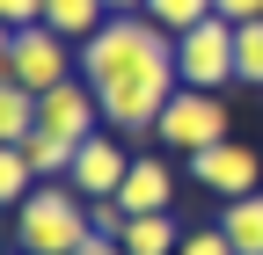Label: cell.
I'll use <instances>...</instances> for the list:
<instances>
[{
  "label": "cell",
  "instance_id": "obj_1",
  "mask_svg": "<svg viewBox=\"0 0 263 255\" xmlns=\"http://www.w3.org/2000/svg\"><path fill=\"white\" fill-rule=\"evenodd\" d=\"M81 80L95 88L110 132H154L168 95L183 88L176 73V37L146 15H110L95 37L81 44Z\"/></svg>",
  "mask_w": 263,
  "mask_h": 255
},
{
  "label": "cell",
  "instance_id": "obj_2",
  "mask_svg": "<svg viewBox=\"0 0 263 255\" xmlns=\"http://www.w3.org/2000/svg\"><path fill=\"white\" fill-rule=\"evenodd\" d=\"M8 219H15V248L22 255H73L95 233L88 226V197H81L73 182H37Z\"/></svg>",
  "mask_w": 263,
  "mask_h": 255
},
{
  "label": "cell",
  "instance_id": "obj_3",
  "mask_svg": "<svg viewBox=\"0 0 263 255\" xmlns=\"http://www.w3.org/2000/svg\"><path fill=\"white\" fill-rule=\"evenodd\" d=\"M161 146L168 153H205V146H219V139H234V117H227V102L219 95H205V88H176L168 95V110H161Z\"/></svg>",
  "mask_w": 263,
  "mask_h": 255
},
{
  "label": "cell",
  "instance_id": "obj_4",
  "mask_svg": "<svg viewBox=\"0 0 263 255\" xmlns=\"http://www.w3.org/2000/svg\"><path fill=\"white\" fill-rule=\"evenodd\" d=\"M176 73H183V88H205V95H219L227 80H241L234 73V22H197V29H183L176 37Z\"/></svg>",
  "mask_w": 263,
  "mask_h": 255
},
{
  "label": "cell",
  "instance_id": "obj_5",
  "mask_svg": "<svg viewBox=\"0 0 263 255\" xmlns=\"http://www.w3.org/2000/svg\"><path fill=\"white\" fill-rule=\"evenodd\" d=\"M8 73L29 88V95H51L59 80H73L81 73V58H73V44L59 37V29H44V22H29V29H15V51H8Z\"/></svg>",
  "mask_w": 263,
  "mask_h": 255
},
{
  "label": "cell",
  "instance_id": "obj_6",
  "mask_svg": "<svg viewBox=\"0 0 263 255\" xmlns=\"http://www.w3.org/2000/svg\"><path fill=\"white\" fill-rule=\"evenodd\" d=\"M190 182L212 189L219 204H227V197H249V189L263 182V153L241 146V139H219V146H205V153H190Z\"/></svg>",
  "mask_w": 263,
  "mask_h": 255
},
{
  "label": "cell",
  "instance_id": "obj_7",
  "mask_svg": "<svg viewBox=\"0 0 263 255\" xmlns=\"http://www.w3.org/2000/svg\"><path fill=\"white\" fill-rule=\"evenodd\" d=\"M132 161H139V153H124V132H95V139H81V153H73V168H66V182H73L88 204H95V197H117L124 175H132Z\"/></svg>",
  "mask_w": 263,
  "mask_h": 255
},
{
  "label": "cell",
  "instance_id": "obj_8",
  "mask_svg": "<svg viewBox=\"0 0 263 255\" xmlns=\"http://www.w3.org/2000/svg\"><path fill=\"white\" fill-rule=\"evenodd\" d=\"M37 132H51V139H95L103 132V102H95V88L73 73V80H59L51 95H37Z\"/></svg>",
  "mask_w": 263,
  "mask_h": 255
},
{
  "label": "cell",
  "instance_id": "obj_9",
  "mask_svg": "<svg viewBox=\"0 0 263 255\" xmlns=\"http://www.w3.org/2000/svg\"><path fill=\"white\" fill-rule=\"evenodd\" d=\"M168 197H176V175H168V161L139 153V161H132V175H124V189H117V204H124L132 219H146V211H168Z\"/></svg>",
  "mask_w": 263,
  "mask_h": 255
},
{
  "label": "cell",
  "instance_id": "obj_10",
  "mask_svg": "<svg viewBox=\"0 0 263 255\" xmlns=\"http://www.w3.org/2000/svg\"><path fill=\"white\" fill-rule=\"evenodd\" d=\"M219 233L234 241V255H263V189L219 204Z\"/></svg>",
  "mask_w": 263,
  "mask_h": 255
},
{
  "label": "cell",
  "instance_id": "obj_11",
  "mask_svg": "<svg viewBox=\"0 0 263 255\" xmlns=\"http://www.w3.org/2000/svg\"><path fill=\"white\" fill-rule=\"evenodd\" d=\"M29 132H37V95L15 73H0V146H29Z\"/></svg>",
  "mask_w": 263,
  "mask_h": 255
},
{
  "label": "cell",
  "instance_id": "obj_12",
  "mask_svg": "<svg viewBox=\"0 0 263 255\" xmlns=\"http://www.w3.org/2000/svg\"><path fill=\"white\" fill-rule=\"evenodd\" d=\"M103 22H110L103 0H44V29H59L66 44H88Z\"/></svg>",
  "mask_w": 263,
  "mask_h": 255
},
{
  "label": "cell",
  "instance_id": "obj_13",
  "mask_svg": "<svg viewBox=\"0 0 263 255\" xmlns=\"http://www.w3.org/2000/svg\"><path fill=\"white\" fill-rule=\"evenodd\" d=\"M176 248H183V226L168 211H146V219L124 226V255H176Z\"/></svg>",
  "mask_w": 263,
  "mask_h": 255
},
{
  "label": "cell",
  "instance_id": "obj_14",
  "mask_svg": "<svg viewBox=\"0 0 263 255\" xmlns=\"http://www.w3.org/2000/svg\"><path fill=\"white\" fill-rule=\"evenodd\" d=\"M22 153H29V168H37V182H66V168H73L81 146H73V139H51V132H29Z\"/></svg>",
  "mask_w": 263,
  "mask_h": 255
},
{
  "label": "cell",
  "instance_id": "obj_15",
  "mask_svg": "<svg viewBox=\"0 0 263 255\" xmlns=\"http://www.w3.org/2000/svg\"><path fill=\"white\" fill-rule=\"evenodd\" d=\"M29 189H37V168H29L22 146H0V211H15Z\"/></svg>",
  "mask_w": 263,
  "mask_h": 255
},
{
  "label": "cell",
  "instance_id": "obj_16",
  "mask_svg": "<svg viewBox=\"0 0 263 255\" xmlns=\"http://www.w3.org/2000/svg\"><path fill=\"white\" fill-rule=\"evenodd\" d=\"M146 22H161L168 37H183V29H197V22H212V0H146L139 8Z\"/></svg>",
  "mask_w": 263,
  "mask_h": 255
},
{
  "label": "cell",
  "instance_id": "obj_17",
  "mask_svg": "<svg viewBox=\"0 0 263 255\" xmlns=\"http://www.w3.org/2000/svg\"><path fill=\"white\" fill-rule=\"evenodd\" d=\"M234 73L249 88H263V15L256 22H234Z\"/></svg>",
  "mask_w": 263,
  "mask_h": 255
},
{
  "label": "cell",
  "instance_id": "obj_18",
  "mask_svg": "<svg viewBox=\"0 0 263 255\" xmlns=\"http://www.w3.org/2000/svg\"><path fill=\"white\" fill-rule=\"evenodd\" d=\"M88 226H95V233H110V241H124V226H132V211H124L117 197H95V204H88Z\"/></svg>",
  "mask_w": 263,
  "mask_h": 255
},
{
  "label": "cell",
  "instance_id": "obj_19",
  "mask_svg": "<svg viewBox=\"0 0 263 255\" xmlns=\"http://www.w3.org/2000/svg\"><path fill=\"white\" fill-rule=\"evenodd\" d=\"M176 255H234V241H227V233H219V226H190V233H183V248H176Z\"/></svg>",
  "mask_w": 263,
  "mask_h": 255
},
{
  "label": "cell",
  "instance_id": "obj_20",
  "mask_svg": "<svg viewBox=\"0 0 263 255\" xmlns=\"http://www.w3.org/2000/svg\"><path fill=\"white\" fill-rule=\"evenodd\" d=\"M0 22H8V29H29V22H44V0H0Z\"/></svg>",
  "mask_w": 263,
  "mask_h": 255
},
{
  "label": "cell",
  "instance_id": "obj_21",
  "mask_svg": "<svg viewBox=\"0 0 263 255\" xmlns=\"http://www.w3.org/2000/svg\"><path fill=\"white\" fill-rule=\"evenodd\" d=\"M212 15H219V22H256L263 0H212Z\"/></svg>",
  "mask_w": 263,
  "mask_h": 255
},
{
  "label": "cell",
  "instance_id": "obj_22",
  "mask_svg": "<svg viewBox=\"0 0 263 255\" xmlns=\"http://www.w3.org/2000/svg\"><path fill=\"white\" fill-rule=\"evenodd\" d=\"M73 255H124V241H110V233H88Z\"/></svg>",
  "mask_w": 263,
  "mask_h": 255
},
{
  "label": "cell",
  "instance_id": "obj_23",
  "mask_svg": "<svg viewBox=\"0 0 263 255\" xmlns=\"http://www.w3.org/2000/svg\"><path fill=\"white\" fill-rule=\"evenodd\" d=\"M8 51H15V29L0 22V73H8Z\"/></svg>",
  "mask_w": 263,
  "mask_h": 255
},
{
  "label": "cell",
  "instance_id": "obj_24",
  "mask_svg": "<svg viewBox=\"0 0 263 255\" xmlns=\"http://www.w3.org/2000/svg\"><path fill=\"white\" fill-rule=\"evenodd\" d=\"M103 8H110V15H139L146 0H103Z\"/></svg>",
  "mask_w": 263,
  "mask_h": 255
}]
</instances>
